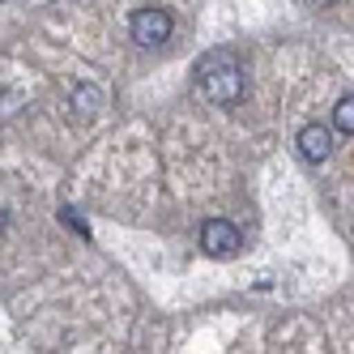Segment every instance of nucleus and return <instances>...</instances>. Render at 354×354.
<instances>
[{
  "label": "nucleus",
  "instance_id": "6",
  "mask_svg": "<svg viewBox=\"0 0 354 354\" xmlns=\"http://www.w3.org/2000/svg\"><path fill=\"white\" fill-rule=\"evenodd\" d=\"M308 5H337V0H308Z\"/></svg>",
  "mask_w": 354,
  "mask_h": 354
},
{
  "label": "nucleus",
  "instance_id": "4",
  "mask_svg": "<svg viewBox=\"0 0 354 354\" xmlns=\"http://www.w3.org/2000/svg\"><path fill=\"white\" fill-rule=\"evenodd\" d=\"M295 145H299V158L316 167V162H324L328 154H333V133H328L324 124H303Z\"/></svg>",
  "mask_w": 354,
  "mask_h": 354
},
{
  "label": "nucleus",
  "instance_id": "5",
  "mask_svg": "<svg viewBox=\"0 0 354 354\" xmlns=\"http://www.w3.org/2000/svg\"><path fill=\"white\" fill-rule=\"evenodd\" d=\"M333 129L337 133H354V94H342L333 107Z\"/></svg>",
  "mask_w": 354,
  "mask_h": 354
},
{
  "label": "nucleus",
  "instance_id": "1",
  "mask_svg": "<svg viewBox=\"0 0 354 354\" xmlns=\"http://www.w3.org/2000/svg\"><path fill=\"white\" fill-rule=\"evenodd\" d=\"M196 86H201V94H205L209 103L235 107L239 98H243V64H239V56L226 52V47H218V52H209V56H201V64H196Z\"/></svg>",
  "mask_w": 354,
  "mask_h": 354
},
{
  "label": "nucleus",
  "instance_id": "3",
  "mask_svg": "<svg viewBox=\"0 0 354 354\" xmlns=\"http://www.w3.org/2000/svg\"><path fill=\"white\" fill-rule=\"evenodd\" d=\"M201 248H205V257H214V261H231V257H239V248H243L239 226L226 222V218H209L205 226H201Z\"/></svg>",
  "mask_w": 354,
  "mask_h": 354
},
{
  "label": "nucleus",
  "instance_id": "2",
  "mask_svg": "<svg viewBox=\"0 0 354 354\" xmlns=\"http://www.w3.org/2000/svg\"><path fill=\"white\" fill-rule=\"evenodd\" d=\"M171 30H175V21L167 9H137L129 21V35L137 47H162L171 39Z\"/></svg>",
  "mask_w": 354,
  "mask_h": 354
}]
</instances>
